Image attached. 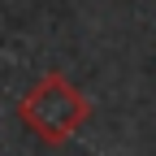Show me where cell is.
<instances>
[{
    "label": "cell",
    "instance_id": "1",
    "mask_svg": "<svg viewBox=\"0 0 156 156\" xmlns=\"http://www.w3.org/2000/svg\"><path fill=\"white\" fill-rule=\"evenodd\" d=\"M17 122H22L39 143L61 147V143H69L74 134L91 122V100L65 74L52 69V74L35 78L22 91V100H17Z\"/></svg>",
    "mask_w": 156,
    "mask_h": 156
}]
</instances>
